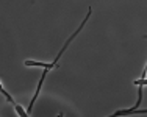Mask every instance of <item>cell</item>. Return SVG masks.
Wrapping results in <instances>:
<instances>
[{"label": "cell", "instance_id": "1", "mask_svg": "<svg viewBox=\"0 0 147 117\" xmlns=\"http://www.w3.org/2000/svg\"><path fill=\"white\" fill-rule=\"evenodd\" d=\"M91 13H92V9L89 8V9H88V13H86V17L83 19V22H82V25H80L78 28H77L75 31H74V34H72V36H71V37H69V39L64 42V47H63V49L59 50V53L57 55V58H55V60L52 61V63H39V61H31V60H27V61H24V64H25V66H28V67H42V69H45V70H52V69H55V67L58 66V60L61 58V55L64 53V50L67 49V47H69V44H71L72 41H74V37H77V34H78L80 31H82V28L86 25V22H88V19L91 17Z\"/></svg>", "mask_w": 147, "mask_h": 117}, {"label": "cell", "instance_id": "2", "mask_svg": "<svg viewBox=\"0 0 147 117\" xmlns=\"http://www.w3.org/2000/svg\"><path fill=\"white\" fill-rule=\"evenodd\" d=\"M13 106H14V109H16V112H17V116H20V117H27V116H30V112L28 111H25V109L22 108V106L19 105V103H13Z\"/></svg>", "mask_w": 147, "mask_h": 117}, {"label": "cell", "instance_id": "3", "mask_svg": "<svg viewBox=\"0 0 147 117\" xmlns=\"http://www.w3.org/2000/svg\"><path fill=\"white\" fill-rule=\"evenodd\" d=\"M0 92H2V95H3V97H5V98H6V102H9V103H11V105H13V103H14V98H13L11 95H9L8 92H6V89L3 88L2 84H0Z\"/></svg>", "mask_w": 147, "mask_h": 117}, {"label": "cell", "instance_id": "4", "mask_svg": "<svg viewBox=\"0 0 147 117\" xmlns=\"http://www.w3.org/2000/svg\"><path fill=\"white\" fill-rule=\"evenodd\" d=\"M133 84L135 86H147V77L146 78H139V80H135Z\"/></svg>", "mask_w": 147, "mask_h": 117}]
</instances>
